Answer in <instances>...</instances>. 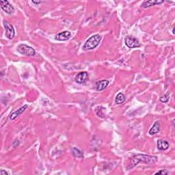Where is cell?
Listing matches in <instances>:
<instances>
[{
  "label": "cell",
  "mask_w": 175,
  "mask_h": 175,
  "mask_svg": "<svg viewBox=\"0 0 175 175\" xmlns=\"http://www.w3.org/2000/svg\"><path fill=\"white\" fill-rule=\"evenodd\" d=\"M158 160L156 156H151L144 154H138L133 156L129 163V169L134 168L135 166L138 165L140 163H146V164H154Z\"/></svg>",
  "instance_id": "obj_1"
},
{
  "label": "cell",
  "mask_w": 175,
  "mask_h": 175,
  "mask_svg": "<svg viewBox=\"0 0 175 175\" xmlns=\"http://www.w3.org/2000/svg\"><path fill=\"white\" fill-rule=\"evenodd\" d=\"M101 40V37L99 34L94 35L91 37L84 44L83 49L84 50H92L95 49L99 45L100 41Z\"/></svg>",
  "instance_id": "obj_2"
},
{
  "label": "cell",
  "mask_w": 175,
  "mask_h": 175,
  "mask_svg": "<svg viewBox=\"0 0 175 175\" xmlns=\"http://www.w3.org/2000/svg\"><path fill=\"white\" fill-rule=\"evenodd\" d=\"M17 51L20 53L21 54L26 55L27 56H32L36 54L35 49L33 47L26 45L25 44H21L17 47Z\"/></svg>",
  "instance_id": "obj_3"
},
{
  "label": "cell",
  "mask_w": 175,
  "mask_h": 175,
  "mask_svg": "<svg viewBox=\"0 0 175 175\" xmlns=\"http://www.w3.org/2000/svg\"><path fill=\"white\" fill-rule=\"evenodd\" d=\"M4 26L5 29V37H6L8 39H12L15 36V31L12 25L10 24L9 22L7 21H4Z\"/></svg>",
  "instance_id": "obj_4"
},
{
  "label": "cell",
  "mask_w": 175,
  "mask_h": 175,
  "mask_svg": "<svg viewBox=\"0 0 175 175\" xmlns=\"http://www.w3.org/2000/svg\"><path fill=\"white\" fill-rule=\"evenodd\" d=\"M125 44L129 47V48H137L140 46V43L139 42L137 38L135 37H131V36H129V37H127L125 38Z\"/></svg>",
  "instance_id": "obj_5"
},
{
  "label": "cell",
  "mask_w": 175,
  "mask_h": 175,
  "mask_svg": "<svg viewBox=\"0 0 175 175\" xmlns=\"http://www.w3.org/2000/svg\"><path fill=\"white\" fill-rule=\"evenodd\" d=\"M0 5L2 9L7 14H12L15 12V8L11 5L8 1H1L0 2Z\"/></svg>",
  "instance_id": "obj_6"
},
{
  "label": "cell",
  "mask_w": 175,
  "mask_h": 175,
  "mask_svg": "<svg viewBox=\"0 0 175 175\" xmlns=\"http://www.w3.org/2000/svg\"><path fill=\"white\" fill-rule=\"evenodd\" d=\"M88 80V74L87 72L84 71L81 72V73H78L76 75L75 78V81L77 84H84V83L86 82Z\"/></svg>",
  "instance_id": "obj_7"
},
{
  "label": "cell",
  "mask_w": 175,
  "mask_h": 175,
  "mask_svg": "<svg viewBox=\"0 0 175 175\" xmlns=\"http://www.w3.org/2000/svg\"><path fill=\"white\" fill-rule=\"evenodd\" d=\"M27 107H28L27 106V105H23V106H22L21 107L19 108V109L16 110V111H15V112H12L10 116V120L14 121L15 118L19 117V116L21 115L22 114H23L25 111H26Z\"/></svg>",
  "instance_id": "obj_8"
},
{
  "label": "cell",
  "mask_w": 175,
  "mask_h": 175,
  "mask_svg": "<svg viewBox=\"0 0 175 175\" xmlns=\"http://www.w3.org/2000/svg\"><path fill=\"white\" fill-rule=\"evenodd\" d=\"M71 37V33L69 31H65L61 33H59L55 37V39L59 41H65L67 40Z\"/></svg>",
  "instance_id": "obj_9"
},
{
  "label": "cell",
  "mask_w": 175,
  "mask_h": 175,
  "mask_svg": "<svg viewBox=\"0 0 175 175\" xmlns=\"http://www.w3.org/2000/svg\"><path fill=\"white\" fill-rule=\"evenodd\" d=\"M163 2H164V1H159V0H149V1L144 2L142 4V6L144 8H147L153 6V5H155L162 4Z\"/></svg>",
  "instance_id": "obj_10"
},
{
  "label": "cell",
  "mask_w": 175,
  "mask_h": 175,
  "mask_svg": "<svg viewBox=\"0 0 175 175\" xmlns=\"http://www.w3.org/2000/svg\"><path fill=\"white\" fill-rule=\"evenodd\" d=\"M169 146L170 144L168 142L164 140H159L157 142V148L160 151H166L169 148Z\"/></svg>",
  "instance_id": "obj_11"
},
{
  "label": "cell",
  "mask_w": 175,
  "mask_h": 175,
  "mask_svg": "<svg viewBox=\"0 0 175 175\" xmlns=\"http://www.w3.org/2000/svg\"><path fill=\"white\" fill-rule=\"evenodd\" d=\"M109 84V81L106 79H103L96 83V89L97 91H102L107 88Z\"/></svg>",
  "instance_id": "obj_12"
},
{
  "label": "cell",
  "mask_w": 175,
  "mask_h": 175,
  "mask_svg": "<svg viewBox=\"0 0 175 175\" xmlns=\"http://www.w3.org/2000/svg\"><path fill=\"white\" fill-rule=\"evenodd\" d=\"M160 131V124L159 121H155L153 125L149 130V134L151 135H154L157 134Z\"/></svg>",
  "instance_id": "obj_13"
},
{
  "label": "cell",
  "mask_w": 175,
  "mask_h": 175,
  "mask_svg": "<svg viewBox=\"0 0 175 175\" xmlns=\"http://www.w3.org/2000/svg\"><path fill=\"white\" fill-rule=\"evenodd\" d=\"M72 152H73V155L75 157L79 158V159H83L84 158V154L83 152L80 151L79 149H78L76 147H73L72 149Z\"/></svg>",
  "instance_id": "obj_14"
},
{
  "label": "cell",
  "mask_w": 175,
  "mask_h": 175,
  "mask_svg": "<svg viewBox=\"0 0 175 175\" xmlns=\"http://www.w3.org/2000/svg\"><path fill=\"white\" fill-rule=\"evenodd\" d=\"M125 101V96H124V94L123 93H118L117 95L116 96L115 99V103L116 105H119V104H122Z\"/></svg>",
  "instance_id": "obj_15"
},
{
  "label": "cell",
  "mask_w": 175,
  "mask_h": 175,
  "mask_svg": "<svg viewBox=\"0 0 175 175\" xmlns=\"http://www.w3.org/2000/svg\"><path fill=\"white\" fill-rule=\"evenodd\" d=\"M103 110V107H101V106L97 107L95 109V112L96 113V114L98 115L99 117H101V118H103L104 117L103 114V112H102Z\"/></svg>",
  "instance_id": "obj_16"
},
{
  "label": "cell",
  "mask_w": 175,
  "mask_h": 175,
  "mask_svg": "<svg viewBox=\"0 0 175 175\" xmlns=\"http://www.w3.org/2000/svg\"><path fill=\"white\" fill-rule=\"evenodd\" d=\"M169 99H170V95H169V93H167L163 96L160 97L159 101L162 103H167L169 101Z\"/></svg>",
  "instance_id": "obj_17"
},
{
  "label": "cell",
  "mask_w": 175,
  "mask_h": 175,
  "mask_svg": "<svg viewBox=\"0 0 175 175\" xmlns=\"http://www.w3.org/2000/svg\"><path fill=\"white\" fill-rule=\"evenodd\" d=\"M169 174V172L167 170H161L159 171H158L157 173H155V174L157 175H166V174Z\"/></svg>",
  "instance_id": "obj_18"
},
{
  "label": "cell",
  "mask_w": 175,
  "mask_h": 175,
  "mask_svg": "<svg viewBox=\"0 0 175 175\" xmlns=\"http://www.w3.org/2000/svg\"><path fill=\"white\" fill-rule=\"evenodd\" d=\"M0 174H1L2 175H8V172H6L4 170H1V171H0Z\"/></svg>",
  "instance_id": "obj_19"
},
{
  "label": "cell",
  "mask_w": 175,
  "mask_h": 175,
  "mask_svg": "<svg viewBox=\"0 0 175 175\" xmlns=\"http://www.w3.org/2000/svg\"><path fill=\"white\" fill-rule=\"evenodd\" d=\"M42 2H40V1H38V2H36V1H32V4H34L36 5H38L39 4H40V3Z\"/></svg>",
  "instance_id": "obj_20"
}]
</instances>
